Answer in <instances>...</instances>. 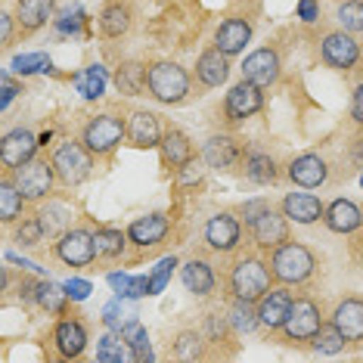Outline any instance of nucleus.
<instances>
[{
    "label": "nucleus",
    "mask_w": 363,
    "mask_h": 363,
    "mask_svg": "<svg viewBox=\"0 0 363 363\" xmlns=\"http://www.w3.org/2000/svg\"><path fill=\"white\" fill-rule=\"evenodd\" d=\"M313 267H317L313 252L301 242H283L274 249V255H270V270H274V277L283 286L308 283L313 277Z\"/></svg>",
    "instance_id": "1"
},
{
    "label": "nucleus",
    "mask_w": 363,
    "mask_h": 363,
    "mask_svg": "<svg viewBox=\"0 0 363 363\" xmlns=\"http://www.w3.org/2000/svg\"><path fill=\"white\" fill-rule=\"evenodd\" d=\"M150 96L164 106H177L186 100L189 94V75L184 65L177 62H155L150 65V78H146Z\"/></svg>",
    "instance_id": "2"
},
{
    "label": "nucleus",
    "mask_w": 363,
    "mask_h": 363,
    "mask_svg": "<svg viewBox=\"0 0 363 363\" xmlns=\"http://www.w3.org/2000/svg\"><path fill=\"white\" fill-rule=\"evenodd\" d=\"M270 274H274V270L261 258H242L230 270V289H233L236 298L258 304L264 295L270 292Z\"/></svg>",
    "instance_id": "3"
},
{
    "label": "nucleus",
    "mask_w": 363,
    "mask_h": 363,
    "mask_svg": "<svg viewBox=\"0 0 363 363\" xmlns=\"http://www.w3.org/2000/svg\"><path fill=\"white\" fill-rule=\"evenodd\" d=\"M90 152L84 143H62L60 150L53 152V168H56V177L62 180L65 186H81L84 180L90 177V171H94V159H90Z\"/></svg>",
    "instance_id": "4"
},
{
    "label": "nucleus",
    "mask_w": 363,
    "mask_h": 363,
    "mask_svg": "<svg viewBox=\"0 0 363 363\" xmlns=\"http://www.w3.org/2000/svg\"><path fill=\"white\" fill-rule=\"evenodd\" d=\"M13 180H16L19 193L26 196L28 202H38V199H47V196H50L53 180H60V177H56L53 162H47V159H31V162L22 164V168L13 171Z\"/></svg>",
    "instance_id": "5"
},
{
    "label": "nucleus",
    "mask_w": 363,
    "mask_h": 363,
    "mask_svg": "<svg viewBox=\"0 0 363 363\" xmlns=\"http://www.w3.org/2000/svg\"><path fill=\"white\" fill-rule=\"evenodd\" d=\"M125 134H128V128L121 118H115V115H96V118H90L84 130H81V143L94 155H109L115 146L121 143Z\"/></svg>",
    "instance_id": "6"
},
{
    "label": "nucleus",
    "mask_w": 363,
    "mask_h": 363,
    "mask_svg": "<svg viewBox=\"0 0 363 363\" xmlns=\"http://www.w3.org/2000/svg\"><path fill=\"white\" fill-rule=\"evenodd\" d=\"M56 258L69 267H87L90 261L96 258V242L90 230H65V233L56 239Z\"/></svg>",
    "instance_id": "7"
},
{
    "label": "nucleus",
    "mask_w": 363,
    "mask_h": 363,
    "mask_svg": "<svg viewBox=\"0 0 363 363\" xmlns=\"http://www.w3.org/2000/svg\"><path fill=\"white\" fill-rule=\"evenodd\" d=\"M323 326V317H320V308L311 298H295L292 313L283 323V335L289 342H311L317 335V329Z\"/></svg>",
    "instance_id": "8"
},
{
    "label": "nucleus",
    "mask_w": 363,
    "mask_h": 363,
    "mask_svg": "<svg viewBox=\"0 0 363 363\" xmlns=\"http://www.w3.org/2000/svg\"><path fill=\"white\" fill-rule=\"evenodd\" d=\"M38 146H40V140L31 134L28 128H13L4 134V140H0V162H4V168L16 171L26 162L35 159Z\"/></svg>",
    "instance_id": "9"
},
{
    "label": "nucleus",
    "mask_w": 363,
    "mask_h": 363,
    "mask_svg": "<svg viewBox=\"0 0 363 363\" xmlns=\"http://www.w3.org/2000/svg\"><path fill=\"white\" fill-rule=\"evenodd\" d=\"M264 87L258 84H252V81H239V84L230 87V94H227V100H224V112H227V118L230 121H245V118H252V115H258L264 109V94H261Z\"/></svg>",
    "instance_id": "10"
},
{
    "label": "nucleus",
    "mask_w": 363,
    "mask_h": 363,
    "mask_svg": "<svg viewBox=\"0 0 363 363\" xmlns=\"http://www.w3.org/2000/svg\"><path fill=\"white\" fill-rule=\"evenodd\" d=\"M279 72H283V62H279V53L274 47H261V50L245 56V62H242V78L252 81V84H258V87L277 84Z\"/></svg>",
    "instance_id": "11"
},
{
    "label": "nucleus",
    "mask_w": 363,
    "mask_h": 363,
    "mask_svg": "<svg viewBox=\"0 0 363 363\" xmlns=\"http://www.w3.org/2000/svg\"><path fill=\"white\" fill-rule=\"evenodd\" d=\"M320 53H323L326 65L342 69V72H348L360 62V44L351 38V31H333V35H326L323 44H320Z\"/></svg>",
    "instance_id": "12"
},
{
    "label": "nucleus",
    "mask_w": 363,
    "mask_h": 363,
    "mask_svg": "<svg viewBox=\"0 0 363 363\" xmlns=\"http://www.w3.org/2000/svg\"><path fill=\"white\" fill-rule=\"evenodd\" d=\"M249 227H252V239L261 249H277V245L289 242V218L283 211H274V208L261 211Z\"/></svg>",
    "instance_id": "13"
},
{
    "label": "nucleus",
    "mask_w": 363,
    "mask_h": 363,
    "mask_svg": "<svg viewBox=\"0 0 363 363\" xmlns=\"http://www.w3.org/2000/svg\"><path fill=\"white\" fill-rule=\"evenodd\" d=\"M239 236H242V224H239L230 211L214 214L208 224H205V242H208L214 252H233L239 245Z\"/></svg>",
    "instance_id": "14"
},
{
    "label": "nucleus",
    "mask_w": 363,
    "mask_h": 363,
    "mask_svg": "<svg viewBox=\"0 0 363 363\" xmlns=\"http://www.w3.org/2000/svg\"><path fill=\"white\" fill-rule=\"evenodd\" d=\"M292 292L289 289H270L267 295L258 301V317H261V326L264 329H283V323L289 320V313H292Z\"/></svg>",
    "instance_id": "15"
},
{
    "label": "nucleus",
    "mask_w": 363,
    "mask_h": 363,
    "mask_svg": "<svg viewBox=\"0 0 363 363\" xmlns=\"http://www.w3.org/2000/svg\"><path fill=\"white\" fill-rule=\"evenodd\" d=\"M326 177H329L326 162L313 152H304V155H298V159L289 162V180H292L295 186L317 189V186L326 184Z\"/></svg>",
    "instance_id": "16"
},
{
    "label": "nucleus",
    "mask_w": 363,
    "mask_h": 363,
    "mask_svg": "<svg viewBox=\"0 0 363 363\" xmlns=\"http://www.w3.org/2000/svg\"><path fill=\"white\" fill-rule=\"evenodd\" d=\"M239 155H242V150H239L236 137L230 134H214L202 146V162L214 171H230L239 162Z\"/></svg>",
    "instance_id": "17"
},
{
    "label": "nucleus",
    "mask_w": 363,
    "mask_h": 363,
    "mask_svg": "<svg viewBox=\"0 0 363 363\" xmlns=\"http://www.w3.org/2000/svg\"><path fill=\"white\" fill-rule=\"evenodd\" d=\"M323 220H326V227L333 230V233L348 236V233H357V230L363 227V208L357 202H351V199H335V202L326 205Z\"/></svg>",
    "instance_id": "18"
},
{
    "label": "nucleus",
    "mask_w": 363,
    "mask_h": 363,
    "mask_svg": "<svg viewBox=\"0 0 363 363\" xmlns=\"http://www.w3.org/2000/svg\"><path fill=\"white\" fill-rule=\"evenodd\" d=\"M128 137L137 150H155L162 146V125H159V115L155 112H146V109H137L130 115V125H128Z\"/></svg>",
    "instance_id": "19"
},
{
    "label": "nucleus",
    "mask_w": 363,
    "mask_h": 363,
    "mask_svg": "<svg viewBox=\"0 0 363 363\" xmlns=\"http://www.w3.org/2000/svg\"><path fill=\"white\" fill-rule=\"evenodd\" d=\"M168 214L162 211H152L146 218H137L134 224L128 227V239L140 249H150V245H159L164 236H168Z\"/></svg>",
    "instance_id": "20"
},
{
    "label": "nucleus",
    "mask_w": 363,
    "mask_h": 363,
    "mask_svg": "<svg viewBox=\"0 0 363 363\" xmlns=\"http://www.w3.org/2000/svg\"><path fill=\"white\" fill-rule=\"evenodd\" d=\"M53 342H56V351L65 360H75L87 348V329L81 320H60L53 329Z\"/></svg>",
    "instance_id": "21"
},
{
    "label": "nucleus",
    "mask_w": 363,
    "mask_h": 363,
    "mask_svg": "<svg viewBox=\"0 0 363 363\" xmlns=\"http://www.w3.org/2000/svg\"><path fill=\"white\" fill-rule=\"evenodd\" d=\"M249 40H252V26L245 19H224L214 31V47L227 56L242 53Z\"/></svg>",
    "instance_id": "22"
},
{
    "label": "nucleus",
    "mask_w": 363,
    "mask_h": 363,
    "mask_svg": "<svg viewBox=\"0 0 363 363\" xmlns=\"http://www.w3.org/2000/svg\"><path fill=\"white\" fill-rule=\"evenodd\" d=\"M283 214L295 224H317L326 214V205L311 193H289L283 199Z\"/></svg>",
    "instance_id": "23"
},
{
    "label": "nucleus",
    "mask_w": 363,
    "mask_h": 363,
    "mask_svg": "<svg viewBox=\"0 0 363 363\" xmlns=\"http://www.w3.org/2000/svg\"><path fill=\"white\" fill-rule=\"evenodd\" d=\"M227 60L230 56L220 53L218 47L199 53V60H196V78H199L205 87H220L230 78V62Z\"/></svg>",
    "instance_id": "24"
},
{
    "label": "nucleus",
    "mask_w": 363,
    "mask_h": 363,
    "mask_svg": "<svg viewBox=\"0 0 363 363\" xmlns=\"http://www.w3.org/2000/svg\"><path fill=\"white\" fill-rule=\"evenodd\" d=\"M333 323L342 329L348 342H360L363 338V301L360 298L338 301V308L333 313Z\"/></svg>",
    "instance_id": "25"
},
{
    "label": "nucleus",
    "mask_w": 363,
    "mask_h": 363,
    "mask_svg": "<svg viewBox=\"0 0 363 363\" xmlns=\"http://www.w3.org/2000/svg\"><path fill=\"white\" fill-rule=\"evenodd\" d=\"M159 150H162V155H164V162H168L174 171L186 168V164L193 162V143H189V137L184 134V130H177V128L164 130Z\"/></svg>",
    "instance_id": "26"
},
{
    "label": "nucleus",
    "mask_w": 363,
    "mask_h": 363,
    "mask_svg": "<svg viewBox=\"0 0 363 363\" xmlns=\"http://www.w3.org/2000/svg\"><path fill=\"white\" fill-rule=\"evenodd\" d=\"M56 0H19L16 4V19L26 31H38L47 26V19L53 16Z\"/></svg>",
    "instance_id": "27"
},
{
    "label": "nucleus",
    "mask_w": 363,
    "mask_h": 363,
    "mask_svg": "<svg viewBox=\"0 0 363 363\" xmlns=\"http://www.w3.org/2000/svg\"><path fill=\"white\" fill-rule=\"evenodd\" d=\"M180 279H184V289L193 295H211L214 292V274L211 267L199 258L186 261L184 267H180Z\"/></svg>",
    "instance_id": "28"
},
{
    "label": "nucleus",
    "mask_w": 363,
    "mask_h": 363,
    "mask_svg": "<svg viewBox=\"0 0 363 363\" xmlns=\"http://www.w3.org/2000/svg\"><path fill=\"white\" fill-rule=\"evenodd\" d=\"M146 78H150V69H146L143 62L130 60V62L118 65V72H115V87H118L125 96H137V94H143Z\"/></svg>",
    "instance_id": "29"
},
{
    "label": "nucleus",
    "mask_w": 363,
    "mask_h": 363,
    "mask_svg": "<svg viewBox=\"0 0 363 363\" xmlns=\"http://www.w3.org/2000/svg\"><path fill=\"white\" fill-rule=\"evenodd\" d=\"M35 301H38L40 311L62 317L65 304H69L72 298H69V292H65V286H56V283H50V279H40V283H35Z\"/></svg>",
    "instance_id": "30"
},
{
    "label": "nucleus",
    "mask_w": 363,
    "mask_h": 363,
    "mask_svg": "<svg viewBox=\"0 0 363 363\" xmlns=\"http://www.w3.org/2000/svg\"><path fill=\"white\" fill-rule=\"evenodd\" d=\"M26 196L19 193V186H16L13 177H4V184H0V220L4 224H13V220L22 218V208H26Z\"/></svg>",
    "instance_id": "31"
},
{
    "label": "nucleus",
    "mask_w": 363,
    "mask_h": 363,
    "mask_svg": "<svg viewBox=\"0 0 363 363\" xmlns=\"http://www.w3.org/2000/svg\"><path fill=\"white\" fill-rule=\"evenodd\" d=\"M130 28V6L128 4H109L106 10L100 13V31L103 38H121L128 35Z\"/></svg>",
    "instance_id": "32"
},
{
    "label": "nucleus",
    "mask_w": 363,
    "mask_h": 363,
    "mask_svg": "<svg viewBox=\"0 0 363 363\" xmlns=\"http://www.w3.org/2000/svg\"><path fill=\"white\" fill-rule=\"evenodd\" d=\"M245 177H249L252 184H258V186L277 184V177H279L277 162L270 159V155H264V152H249L245 155Z\"/></svg>",
    "instance_id": "33"
},
{
    "label": "nucleus",
    "mask_w": 363,
    "mask_h": 363,
    "mask_svg": "<svg viewBox=\"0 0 363 363\" xmlns=\"http://www.w3.org/2000/svg\"><path fill=\"white\" fill-rule=\"evenodd\" d=\"M106 84H109V75H106L103 65H90V69L75 75V87L84 100H100L106 94Z\"/></svg>",
    "instance_id": "34"
},
{
    "label": "nucleus",
    "mask_w": 363,
    "mask_h": 363,
    "mask_svg": "<svg viewBox=\"0 0 363 363\" xmlns=\"http://www.w3.org/2000/svg\"><path fill=\"white\" fill-rule=\"evenodd\" d=\"M96 360L100 363H121V360H134V354H130L128 342L121 333H106L100 342H96Z\"/></svg>",
    "instance_id": "35"
},
{
    "label": "nucleus",
    "mask_w": 363,
    "mask_h": 363,
    "mask_svg": "<svg viewBox=\"0 0 363 363\" xmlns=\"http://www.w3.org/2000/svg\"><path fill=\"white\" fill-rule=\"evenodd\" d=\"M94 242H96V255H100V258H118L128 245V233L112 230V227H100L94 233Z\"/></svg>",
    "instance_id": "36"
},
{
    "label": "nucleus",
    "mask_w": 363,
    "mask_h": 363,
    "mask_svg": "<svg viewBox=\"0 0 363 363\" xmlns=\"http://www.w3.org/2000/svg\"><path fill=\"white\" fill-rule=\"evenodd\" d=\"M130 320H137V311L134 308H128V298L125 295H115V301H109L103 308V323L115 329V333H121Z\"/></svg>",
    "instance_id": "37"
},
{
    "label": "nucleus",
    "mask_w": 363,
    "mask_h": 363,
    "mask_svg": "<svg viewBox=\"0 0 363 363\" xmlns=\"http://www.w3.org/2000/svg\"><path fill=\"white\" fill-rule=\"evenodd\" d=\"M121 335H125V342H128V348L130 354H134V360L137 363H143V360H152V348H150V335H146V329L137 323V320H130V323L121 329Z\"/></svg>",
    "instance_id": "38"
},
{
    "label": "nucleus",
    "mask_w": 363,
    "mask_h": 363,
    "mask_svg": "<svg viewBox=\"0 0 363 363\" xmlns=\"http://www.w3.org/2000/svg\"><path fill=\"white\" fill-rule=\"evenodd\" d=\"M311 345H313V351H320V354H338L348 345V338H345V333L335 323H323L317 329V335L311 338Z\"/></svg>",
    "instance_id": "39"
},
{
    "label": "nucleus",
    "mask_w": 363,
    "mask_h": 363,
    "mask_svg": "<svg viewBox=\"0 0 363 363\" xmlns=\"http://www.w3.org/2000/svg\"><path fill=\"white\" fill-rule=\"evenodd\" d=\"M258 323H261V317H258V308H255V301L236 298V304L230 308V326H233L236 333H252Z\"/></svg>",
    "instance_id": "40"
},
{
    "label": "nucleus",
    "mask_w": 363,
    "mask_h": 363,
    "mask_svg": "<svg viewBox=\"0 0 363 363\" xmlns=\"http://www.w3.org/2000/svg\"><path fill=\"white\" fill-rule=\"evenodd\" d=\"M38 220L44 227V236H62L65 224H69V211L62 205H47V208L38 211Z\"/></svg>",
    "instance_id": "41"
},
{
    "label": "nucleus",
    "mask_w": 363,
    "mask_h": 363,
    "mask_svg": "<svg viewBox=\"0 0 363 363\" xmlns=\"http://www.w3.org/2000/svg\"><path fill=\"white\" fill-rule=\"evenodd\" d=\"M338 22H342L345 31H363V0H345L338 6Z\"/></svg>",
    "instance_id": "42"
},
{
    "label": "nucleus",
    "mask_w": 363,
    "mask_h": 363,
    "mask_svg": "<svg viewBox=\"0 0 363 363\" xmlns=\"http://www.w3.org/2000/svg\"><path fill=\"white\" fill-rule=\"evenodd\" d=\"M10 69L16 72V75H35V72L50 69V60H47V53H19Z\"/></svg>",
    "instance_id": "43"
},
{
    "label": "nucleus",
    "mask_w": 363,
    "mask_h": 363,
    "mask_svg": "<svg viewBox=\"0 0 363 363\" xmlns=\"http://www.w3.org/2000/svg\"><path fill=\"white\" fill-rule=\"evenodd\" d=\"M174 267H177V258H162L159 264H155V270L150 274V295L164 292V286H168V279H171V274H174Z\"/></svg>",
    "instance_id": "44"
},
{
    "label": "nucleus",
    "mask_w": 363,
    "mask_h": 363,
    "mask_svg": "<svg viewBox=\"0 0 363 363\" xmlns=\"http://www.w3.org/2000/svg\"><path fill=\"white\" fill-rule=\"evenodd\" d=\"M174 351H177V357H184V360L202 357V338L196 333H180L174 342Z\"/></svg>",
    "instance_id": "45"
},
{
    "label": "nucleus",
    "mask_w": 363,
    "mask_h": 363,
    "mask_svg": "<svg viewBox=\"0 0 363 363\" xmlns=\"http://www.w3.org/2000/svg\"><path fill=\"white\" fill-rule=\"evenodd\" d=\"M40 239H44V227H40L38 218L22 220V227L16 230V242H19V245H38Z\"/></svg>",
    "instance_id": "46"
},
{
    "label": "nucleus",
    "mask_w": 363,
    "mask_h": 363,
    "mask_svg": "<svg viewBox=\"0 0 363 363\" xmlns=\"http://www.w3.org/2000/svg\"><path fill=\"white\" fill-rule=\"evenodd\" d=\"M65 292H69L72 301H87L90 298V283L87 279H69V283H62Z\"/></svg>",
    "instance_id": "47"
},
{
    "label": "nucleus",
    "mask_w": 363,
    "mask_h": 363,
    "mask_svg": "<svg viewBox=\"0 0 363 363\" xmlns=\"http://www.w3.org/2000/svg\"><path fill=\"white\" fill-rule=\"evenodd\" d=\"M19 90L22 87L13 81L10 72H4V96H0V106H4V109H10V103L16 100V94H19Z\"/></svg>",
    "instance_id": "48"
},
{
    "label": "nucleus",
    "mask_w": 363,
    "mask_h": 363,
    "mask_svg": "<svg viewBox=\"0 0 363 363\" xmlns=\"http://www.w3.org/2000/svg\"><path fill=\"white\" fill-rule=\"evenodd\" d=\"M298 19L301 22H317L320 19V4L317 0H298Z\"/></svg>",
    "instance_id": "49"
},
{
    "label": "nucleus",
    "mask_w": 363,
    "mask_h": 363,
    "mask_svg": "<svg viewBox=\"0 0 363 363\" xmlns=\"http://www.w3.org/2000/svg\"><path fill=\"white\" fill-rule=\"evenodd\" d=\"M267 208H270V205H267V202H264V199H252V202H245V205H242V208H239V211H242L245 224H252V220H255V218H258V214H261V211H267Z\"/></svg>",
    "instance_id": "50"
},
{
    "label": "nucleus",
    "mask_w": 363,
    "mask_h": 363,
    "mask_svg": "<svg viewBox=\"0 0 363 363\" xmlns=\"http://www.w3.org/2000/svg\"><path fill=\"white\" fill-rule=\"evenodd\" d=\"M130 283H134V277L130 274H109V286H112L115 295H128Z\"/></svg>",
    "instance_id": "51"
},
{
    "label": "nucleus",
    "mask_w": 363,
    "mask_h": 363,
    "mask_svg": "<svg viewBox=\"0 0 363 363\" xmlns=\"http://www.w3.org/2000/svg\"><path fill=\"white\" fill-rule=\"evenodd\" d=\"M351 118L357 121V125H363V84H357L351 94Z\"/></svg>",
    "instance_id": "52"
},
{
    "label": "nucleus",
    "mask_w": 363,
    "mask_h": 363,
    "mask_svg": "<svg viewBox=\"0 0 363 363\" xmlns=\"http://www.w3.org/2000/svg\"><path fill=\"white\" fill-rule=\"evenodd\" d=\"M143 295H150V277H134L125 298H143Z\"/></svg>",
    "instance_id": "53"
},
{
    "label": "nucleus",
    "mask_w": 363,
    "mask_h": 363,
    "mask_svg": "<svg viewBox=\"0 0 363 363\" xmlns=\"http://www.w3.org/2000/svg\"><path fill=\"white\" fill-rule=\"evenodd\" d=\"M227 323H230V317H218V313H211V317H208V333H211V338L224 335L227 333Z\"/></svg>",
    "instance_id": "54"
},
{
    "label": "nucleus",
    "mask_w": 363,
    "mask_h": 363,
    "mask_svg": "<svg viewBox=\"0 0 363 363\" xmlns=\"http://www.w3.org/2000/svg\"><path fill=\"white\" fill-rule=\"evenodd\" d=\"M60 31H62V35H78V31H81V13H75V19H72V16H69V19H62Z\"/></svg>",
    "instance_id": "55"
},
{
    "label": "nucleus",
    "mask_w": 363,
    "mask_h": 363,
    "mask_svg": "<svg viewBox=\"0 0 363 363\" xmlns=\"http://www.w3.org/2000/svg\"><path fill=\"white\" fill-rule=\"evenodd\" d=\"M193 168H196L193 162H189L186 168H180V184H199V177H202V174H199V171H193Z\"/></svg>",
    "instance_id": "56"
},
{
    "label": "nucleus",
    "mask_w": 363,
    "mask_h": 363,
    "mask_svg": "<svg viewBox=\"0 0 363 363\" xmlns=\"http://www.w3.org/2000/svg\"><path fill=\"white\" fill-rule=\"evenodd\" d=\"M0 26H4V44H10V38H13V16H4V19H0Z\"/></svg>",
    "instance_id": "57"
},
{
    "label": "nucleus",
    "mask_w": 363,
    "mask_h": 363,
    "mask_svg": "<svg viewBox=\"0 0 363 363\" xmlns=\"http://www.w3.org/2000/svg\"><path fill=\"white\" fill-rule=\"evenodd\" d=\"M38 140H40V146H47V143H50V140H53V134H50V130H47V134H40Z\"/></svg>",
    "instance_id": "58"
},
{
    "label": "nucleus",
    "mask_w": 363,
    "mask_h": 363,
    "mask_svg": "<svg viewBox=\"0 0 363 363\" xmlns=\"http://www.w3.org/2000/svg\"><path fill=\"white\" fill-rule=\"evenodd\" d=\"M360 264H363V249H360Z\"/></svg>",
    "instance_id": "59"
},
{
    "label": "nucleus",
    "mask_w": 363,
    "mask_h": 363,
    "mask_svg": "<svg viewBox=\"0 0 363 363\" xmlns=\"http://www.w3.org/2000/svg\"><path fill=\"white\" fill-rule=\"evenodd\" d=\"M360 186H363V174H360Z\"/></svg>",
    "instance_id": "60"
}]
</instances>
